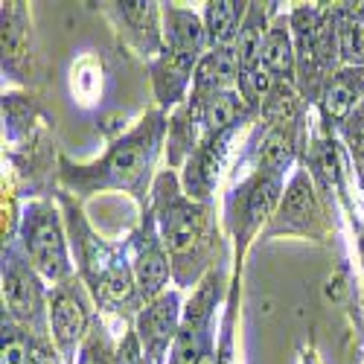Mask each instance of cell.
<instances>
[{"label": "cell", "mask_w": 364, "mask_h": 364, "mask_svg": "<svg viewBox=\"0 0 364 364\" xmlns=\"http://www.w3.org/2000/svg\"><path fill=\"white\" fill-rule=\"evenodd\" d=\"M4 364H36L26 336L6 321V315H4Z\"/></svg>", "instance_id": "obj_25"}, {"label": "cell", "mask_w": 364, "mask_h": 364, "mask_svg": "<svg viewBox=\"0 0 364 364\" xmlns=\"http://www.w3.org/2000/svg\"><path fill=\"white\" fill-rule=\"evenodd\" d=\"M219 300V283L216 277H207L204 286L196 291V297L190 300V306L184 309L181 318V329L178 338L172 344V358L169 364H201L207 350H210V315L216 309Z\"/></svg>", "instance_id": "obj_5"}, {"label": "cell", "mask_w": 364, "mask_h": 364, "mask_svg": "<svg viewBox=\"0 0 364 364\" xmlns=\"http://www.w3.org/2000/svg\"><path fill=\"white\" fill-rule=\"evenodd\" d=\"M336 26H338V50L341 58L353 68H364V9L347 6L336 9Z\"/></svg>", "instance_id": "obj_19"}, {"label": "cell", "mask_w": 364, "mask_h": 364, "mask_svg": "<svg viewBox=\"0 0 364 364\" xmlns=\"http://www.w3.org/2000/svg\"><path fill=\"white\" fill-rule=\"evenodd\" d=\"M164 134V117L155 114L149 117L140 129H134L132 134H126L123 140H117L111 146L108 155L87 169H68L65 181L70 187L79 190H102V187H114V190H140L143 178L151 169V161L158 155V143Z\"/></svg>", "instance_id": "obj_1"}, {"label": "cell", "mask_w": 364, "mask_h": 364, "mask_svg": "<svg viewBox=\"0 0 364 364\" xmlns=\"http://www.w3.org/2000/svg\"><path fill=\"white\" fill-rule=\"evenodd\" d=\"M50 329L53 338L68 358L76 353V341L85 336L87 329V309L85 300L79 294V289H73V283H62L53 297H50Z\"/></svg>", "instance_id": "obj_9"}, {"label": "cell", "mask_w": 364, "mask_h": 364, "mask_svg": "<svg viewBox=\"0 0 364 364\" xmlns=\"http://www.w3.org/2000/svg\"><path fill=\"white\" fill-rule=\"evenodd\" d=\"M70 230H73V242L79 248V265H82V277L87 280V286L94 289L97 303L108 309H119L134 303L137 283H134V271L119 259L105 242H100L90 228L82 222V216L70 213Z\"/></svg>", "instance_id": "obj_2"}, {"label": "cell", "mask_w": 364, "mask_h": 364, "mask_svg": "<svg viewBox=\"0 0 364 364\" xmlns=\"http://www.w3.org/2000/svg\"><path fill=\"white\" fill-rule=\"evenodd\" d=\"M265 9L262 4H248V15L242 23V33L236 38V62H239V76L254 73L262 68V47H265Z\"/></svg>", "instance_id": "obj_18"}, {"label": "cell", "mask_w": 364, "mask_h": 364, "mask_svg": "<svg viewBox=\"0 0 364 364\" xmlns=\"http://www.w3.org/2000/svg\"><path fill=\"white\" fill-rule=\"evenodd\" d=\"M79 364H114V353H111V344L102 326H94L87 332L82 353H79Z\"/></svg>", "instance_id": "obj_26"}, {"label": "cell", "mask_w": 364, "mask_h": 364, "mask_svg": "<svg viewBox=\"0 0 364 364\" xmlns=\"http://www.w3.org/2000/svg\"><path fill=\"white\" fill-rule=\"evenodd\" d=\"M280 216L289 228H300L306 225L315 216V193L309 187V178L306 175H297L291 181V187L286 193V201L280 207Z\"/></svg>", "instance_id": "obj_21"}, {"label": "cell", "mask_w": 364, "mask_h": 364, "mask_svg": "<svg viewBox=\"0 0 364 364\" xmlns=\"http://www.w3.org/2000/svg\"><path fill=\"white\" fill-rule=\"evenodd\" d=\"M361 97H364V68H350L336 73L323 85V94H321L323 117L332 119V123H344L364 102Z\"/></svg>", "instance_id": "obj_12"}, {"label": "cell", "mask_w": 364, "mask_h": 364, "mask_svg": "<svg viewBox=\"0 0 364 364\" xmlns=\"http://www.w3.org/2000/svg\"><path fill=\"white\" fill-rule=\"evenodd\" d=\"M280 190H283V178L259 169V175L248 184V196H245V219H248V228H254V225H259L262 219L271 216V210H274V204H277Z\"/></svg>", "instance_id": "obj_20"}, {"label": "cell", "mask_w": 364, "mask_h": 364, "mask_svg": "<svg viewBox=\"0 0 364 364\" xmlns=\"http://www.w3.org/2000/svg\"><path fill=\"white\" fill-rule=\"evenodd\" d=\"M21 239L26 259L33 262V268L41 277L53 283H65L70 277V257H68V242L58 225V213L53 204L36 201L23 210L21 222Z\"/></svg>", "instance_id": "obj_4"}, {"label": "cell", "mask_w": 364, "mask_h": 364, "mask_svg": "<svg viewBox=\"0 0 364 364\" xmlns=\"http://www.w3.org/2000/svg\"><path fill=\"white\" fill-rule=\"evenodd\" d=\"M198 62L201 58H196V55L175 53V50H166V47H164L161 58L151 62V82H155V94H158L164 108L175 105L181 97H184L190 76H196Z\"/></svg>", "instance_id": "obj_11"}, {"label": "cell", "mask_w": 364, "mask_h": 364, "mask_svg": "<svg viewBox=\"0 0 364 364\" xmlns=\"http://www.w3.org/2000/svg\"><path fill=\"white\" fill-rule=\"evenodd\" d=\"M289 166H291V140L286 137L283 129H274L265 137V143H262L259 169L271 172V175H283Z\"/></svg>", "instance_id": "obj_23"}, {"label": "cell", "mask_w": 364, "mask_h": 364, "mask_svg": "<svg viewBox=\"0 0 364 364\" xmlns=\"http://www.w3.org/2000/svg\"><path fill=\"white\" fill-rule=\"evenodd\" d=\"M134 283H137V291L143 300H155L164 294V286L169 280V254L164 251V239H161V230L158 225L146 219L143 222V230L134 236Z\"/></svg>", "instance_id": "obj_8"}, {"label": "cell", "mask_w": 364, "mask_h": 364, "mask_svg": "<svg viewBox=\"0 0 364 364\" xmlns=\"http://www.w3.org/2000/svg\"><path fill=\"white\" fill-rule=\"evenodd\" d=\"M155 213L164 248L175 257V262H193L201 257L207 245V219L204 207L193 198H184L175 178L164 172L155 184Z\"/></svg>", "instance_id": "obj_3"}, {"label": "cell", "mask_w": 364, "mask_h": 364, "mask_svg": "<svg viewBox=\"0 0 364 364\" xmlns=\"http://www.w3.org/2000/svg\"><path fill=\"white\" fill-rule=\"evenodd\" d=\"M164 41H166V50L201 58L207 47V29L198 21V15H193L190 9L164 6Z\"/></svg>", "instance_id": "obj_15"}, {"label": "cell", "mask_w": 364, "mask_h": 364, "mask_svg": "<svg viewBox=\"0 0 364 364\" xmlns=\"http://www.w3.org/2000/svg\"><path fill=\"white\" fill-rule=\"evenodd\" d=\"M26 47V15L23 4L4 6V62H18Z\"/></svg>", "instance_id": "obj_22"}, {"label": "cell", "mask_w": 364, "mask_h": 364, "mask_svg": "<svg viewBox=\"0 0 364 364\" xmlns=\"http://www.w3.org/2000/svg\"><path fill=\"white\" fill-rule=\"evenodd\" d=\"M248 4H236V0H213L207 4L204 12V29H207V47L210 50H233L236 38L245 23Z\"/></svg>", "instance_id": "obj_14"}, {"label": "cell", "mask_w": 364, "mask_h": 364, "mask_svg": "<svg viewBox=\"0 0 364 364\" xmlns=\"http://www.w3.org/2000/svg\"><path fill=\"white\" fill-rule=\"evenodd\" d=\"M181 318H184V312H181L178 291H164L161 297L143 306V312L137 315L134 332L140 338L146 364H164V358L169 355V347L178 338Z\"/></svg>", "instance_id": "obj_6"}, {"label": "cell", "mask_w": 364, "mask_h": 364, "mask_svg": "<svg viewBox=\"0 0 364 364\" xmlns=\"http://www.w3.org/2000/svg\"><path fill=\"white\" fill-rule=\"evenodd\" d=\"M236 82H239L236 50H210L207 55H201V62L196 68V97L193 100L222 94V90H230Z\"/></svg>", "instance_id": "obj_16"}, {"label": "cell", "mask_w": 364, "mask_h": 364, "mask_svg": "<svg viewBox=\"0 0 364 364\" xmlns=\"http://www.w3.org/2000/svg\"><path fill=\"white\" fill-rule=\"evenodd\" d=\"M36 364H55V358H53L50 353H44V350H38V353H36Z\"/></svg>", "instance_id": "obj_29"}, {"label": "cell", "mask_w": 364, "mask_h": 364, "mask_svg": "<svg viewBox=\"0 0 364 364\" xmlns=\"http://www.w3.org/2000/svg\"><path fill=\"white\" fill-rule=\"evenodd\" d=\"M347 140H350V151H353V164H355L358 181L364 184V132H350Z\"/></svg>", "instance_id": "obj_28"}, {"label": "cell", "mask_w": 364, "mask_h": 364, "mask_svg": "<svg viewBox=\"0 0 364 364\" xmlns=\"http://www.w3.org/2000/svg\"><path fill=\"white\" fill-rule=\"evenodd\" d=\"M233 132L216 134V137H204V143L190 155L187 161V172H184V193L193 201H201L213 193L222 164H225V151H228V140Z\"/></svg>", "instance_id": "obj_10"}, {"label": "cell", "mask_w": 364, "mask_h": 364, "mask_svg": "<svg viewBox=\"0 0 364 364\" xmlns=\"http://www.w3.org/2000/svg\"><path fill=\"white\" fill-rule=\"evenodd\" d=\"M4 300L12 318L38 326L44 309V291L36 277L33 262L21 257L15 248L4 251Z\"/></svg>", "instance_id": "obj_7"}, {"label": "cell", "mask_w": 364, "mask_h": 364, "mask_svg": "<svg viewBox=\"0 0 364 364\" xmlns=\"http://www.w3.org/2000/svg\"><path fill=\"white\" fill-rule=\"evenodd\" d=\"M158 4H140V0H129V4H119V12H123V18L134 26V33L146 36V47L155 50L158 47Z\"/></svg>", "instance_id": "obj_24"}, {"label": "cell", "mask_w": 364, "mask_h": 364, "mask_svg": "<svg viewBox=\"0 0 364 364\" xmlns=\"http://www.w3.org/2000/svg\"><path fill=\"white\" fill-rule=\"evenodd\" d=\"M193 108L198 117V126L204 129V137L236 132V126L248 114V105L242 102V97L233 94V90H222V94H210L204 100H196Z\"/></svg>", "instance_id": "obj_13"}, {"label": "cell", "mask_w": 364, "mask_h": 364, "mask_svg": "<svg viewBox=\"0 0 364 364\" xmlns=\"http://www.w3.org/2000/svg\"><path fill=\"white\" fill-rule=\"evenodd\" d=\"M114 364H146L137 332H126V336H123L119 347L114 350Z\"/></svg>", "instance_id": "obj_27"}, {"label": "cell", "mask_w": 364, "mask_h": 364, "mask_svg": "<svg viewBox=\"0 0 364 364\" xmlns=\"http://www.w3.org/2000/svg\"><path fill=\"white\" fill-rule=\"evenodd\" d=\"M262 68L274 76V82H289L297 68V53H294V36L291 23L280 18L268 29L265 47H262Z\"/></svg>", "instance_id": "obj_17"}]
</instances>
